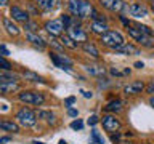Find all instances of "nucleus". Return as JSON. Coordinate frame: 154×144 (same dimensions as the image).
I'll use <instances>...</instances> for the list:
<instances>
[{"label":"nucleus","mask_w":154,"mask_h":144,"mask_svg":"<svg viewBox=\"0 0 154 144\" xmlns=\"http://www.w3.org/2000/svg\"><path fill=\"white\" fill-rule=\"evenodd\" d=\"M116 53H119V55H125V56H132V55H140V50L137 46L133 45V43H128L125 42L122 46H119L117 50H114Z\"/></svg>","instance_id":"nucleus-18"},{"label":"nucleus","mask_w":154,"mask_h":144,"mask_svg":"<svg viewBox=\"0 0 154 144\" xmlns=\"http://www.w3.org/2000/svg\"><path fill=\"white\" fill-rule=\"evenodd\" d=\"M43 29H45V31L50 34L51 37H61L63 32L66 31V27H64V24H63L61 18H58V19H50V21H47L45 24H43Z\"/></svg>","instance_id":"nucleus-8"},{"label":"nucleus","mask_w":154,"mask_h":144,"mask_svg":"<svg viewBox=\"0 0 154 144\" xmlns=\"http://www.w3.org/2000/svg\"><path fill=\"white\" fill-rule=\"evenodd\" d=\"M11 141V138L10 136H5V138H0V144H3V142H10Z\"/></svg>","instance_id":"nucleus-46"},{"label":"nucleus","mask_w":154,"mask_h":144,"mask_svg":"<svg viewBox=\"0 0 154 144\" xmlns=\"http://www.w3.org/2000/svg\"><path fill=\"white\" fill-rule=\"evenodd\" d=\"M149 2H154V0H149Z\"/></svg>","instance_id":"nucleus-54"},{"label":"nucleus","mask_w":154,"mask_h":144,"mask_svg":"<svg viewBox=\"0 0 154 144\" xmlns=\"http://www.w3.org/2000/svg\"><path fill=\"white\" fill-rule=\"evenodd\" d=\"M143 90H146V85H144L143 80H135V82H130L124 86V93L127 96H137L140 94Z\"/></svg>","instance_id":"nucleus-11"},{"label":"nucleus","mask_w":154,"mask_h":144,"mask_svg":"<svg viewBox=\"0 0 154 144\" xmlns=\"http://www.w3.org/2000/svg\"><path fill=\"white\" fill-rule=\"evenodd\" d=\"M109 83H111V82L106 79V77H101V79H98V86H100V88H106Z\"/></svg>","instance_id":"nucleus-37"},{"label":"nucleus","mask_w":154,"mask_h":144,"mask_svg":"<svg viewBox=\"0 0 154 144\" xmlns=\"http://www.w3.org/2000/svg\"><path fill=\"white\" fill-rule=\"evenodd\" d=\"M146 93H148V94H154V79H152L151 83L146 86Z\"/></svg>","instance_id":"nucleus-43"},{"label":"nucleus","mask_w":154,"mask_h":144,"mask_svg":"<svg viewBox=\"0 0 154 144\" xmlns=\"http://www.w3.org/2000/svg\"><path fill=\"white\" fill-rule=\"evenodd\" d=\"M60 42L63 43V46H64V48H69V50H77V48H79V43L72 40V38L67 35V34H63V35L60 37Z\"/></svg>","instance_id":"nucleus-26"},{"label":"nucleus","mask_w":154,"mask_h":144,"mask_svg":"<svg viewBox=\"0 0 154 144\" xmlns=\"http://www.w3.org/2000/svg\"><path fill=\"white\" fill-rule=\"evenodd\" d=\"M100 43L104 45L106 48H111V50H117L119 46H122L125 43L124 35L119 31H114V29H109L104 35L100 37Z\"/></svg>","instance_id":"nucleus-1"},{"label":"nucleus","mask_w":154,"mask_h":144,"mask_svg":"<svg viewBox=\"0 0 154 144\" xmlns=\"http://www.w3.org/2000/svg\"><path fill=\"white\" fill-rule=\"evenodd\" d=\"M37 112H34V110L31 109V107H21L16 112V120H18V123L19 125H23V127H26V128H29V127H34V125L37 123Z\"/></svg>","instance_id":"nucleus-3"},{"label":"nucleus","mask_w":154,"mask_h":144,"mask_svg":"<svg viewBox=\"0 0 154 144\" xmlns=\"http://www.w3.org/2000/svg\"><path fill=\"white\" fill-rule=\"evenodd\" d=\"M98 122H101L98 115H90V117H88V120H87V123H88L90 127H95V125L98 123Z\"/></svg>","instance_id":"nucleus-35"},{"label":"nucleus","mask_w":154,"mask_h":144,"mask_svg":"<svg viewBox=\"0 0 154 144\" xmlns=\"http://www.w3.org/2000/svg\"><path fill=\"white\" fill-rule=\"evenodd\" d=\"M18 99L24 104L31 106H42L45 103V96L40 91H31V90H23L18 93Z\"/></svg>","instance_id":"nucleus-2"},{"label":"nucleus","mask_w":154,"mask_h":144,"mask_svg":"<svg viewBox=\"0 0 154 144\" xmlns=\"http://www.w3.org/2000/svg\"><path fill=\"white\" fill-rule=\"evenodd\" d=\"M11 69V62L5 56H0V70H10Z\"/></svg>","instance_id":"nucleus-32"},{"label":"nucleus","mask_w":154,"mask_h":144,"mask_svg":"<svg viewBox=\"0 0 154 144\" xmlns=\"http://www.w3.org/2000/svg\"><path fill=\"white\" fill-rule=\"evenodd\" d=\"M71 128H72V130H75V131H80V130L84 128V122H82L80 118L72 120V122H71Z\"/></svg>","instance_id":"nucleus-34"},{"label":"nucleus","mask_w":154,"mask_h":144,"mask_svg":"<svg viewBox=\"0 0 154 144\" xmlns=\"http://www.w3.org/2000/svg\"><path fill=\"white\" fill-rule=\"evenodd\" d=\"M8 55H10L8 48L5 46V45H0V56H8Z\"/></svg>","instance_id":"nucleus-42"},{"label":"nucleus","mask_w":154,"mask_h":144,"mask_svg":"<svg viewBox=\"0 0 154 144\" xmlns=\"http://www.w3.org/2000/svg\"><path fill=\"white\" fill-rule=\"evenodd\" d=\"M67 35H69L74 42L77 43H85V42H88V34L85 32V29L80 26V22L79 21H75L72 26L67 29Z\"/></svg>","instance_id":"nucleus-5"},{"label":"nucleus","mask_w":154,"mask_h":144,"mask_svg":"<svg viewBox=\"0 0 154 144\" xmlns=\"http://www.w3.org/2000/svg\"><path fill=\"white\" fill-rule=\"evenodd\" d=\"M74 103H75V98H74V96H69V98H66V99H64V106H66L67 109H69Z\"/></svg>","instance_id":"nucleus-39"},{"label":"nucleus","mask_w":154,"mask_h":144,"mask_svg":"<svg viewBox=\"0 0 154 144\" xmlns=\"http://www.w3.org/2000/svg\"><path fill=\"white\" fill-rule=\"evenodd\" d=\"M3 27H5V31H7L10 35H13V37L19 35V32H21V31H19V27L11 21V19H8V18L3 19Z\"/></svg>","instance_id":"nucleus-23"},{"label":"nucleus","mask_w":154,"mask_h":144,"mask_svg":"<svg viewBox=\"0 0 154 144\" xmlns=\"http://www.w3.org/2000/svg\"><path fill=\"white\" fill-rule=\"evenodd\" d=\"M24 31H26V32H32V34H37L38 24H37L35 21H27L26 24H24Z\"/></svg>","instance_id":"nucleus-29"},{"label":"nucleus","mask_w":154,"mask_h":144,"mask_svg":"<svg viewBox=\"0 0 154 144\" xmlns=\"http://www.w3.org/2000/svg\"><path fill=\"white\" fill-rule=\"evenodd\" d=\"M135 27L138 29L140 32L143 34V35H154V32H152V29H149L148 26H144V24H140V22H132Z\"/></svg>","instance_id":"nucleus-28"},{"label":"nucleus","mask_w":154,"mask_h":144,"mask_svg":"<svg viewBox=\"0 0 154 144\" xmlns=\"http://www.w3.org/2000/svg\"><path fill=\"white\" fill-rule=\"evenodd\" d=\"M67 115H69V117H77V115H79V110L69 107V109H67Z\"/></svg>","instance_id":"nucleus-41"},{"label":"nucleus","mask_w":154,"mask_h":144,"mask_svg":"<svg viewBox=\"0 0 154 144\" xmlns=\"http://www.w3.org/2000/svg\"><path fill=\"white\" fill-rule=\"evenodd\" d=\"M8 3H10V0H0V8L8 7Z\"/></svg>","instance_id":"nucleus-45"},{"label":"nucleus","mask_w":154,"mask_h":144,"mask_svg":"<svg viewBox=\"0 0 154 144\" xmlns=\"http://www.w3.org/2000/svg\"><path fill=\"white\" fill-rule=\"evenodd\" d=\"M23 77L29 82H38V83H45V79L43 77H40L38 74H35V72H31V70H26L23 72Z\"/></svg>","instance_id":"nucleus-27"},{"label":"nucleus","mask_w":154,"mask_h":144,"mask_svg":"<svg viewBox=\"0 0 154 144\" xmlns=\"http://www.w3.org/2000/svg\"><path fill=\"white\" fill-rule=\"evenodd\" d=\"M108 31H109L108 22H96V21H91V24H90V32L95 34V35H98V37L104 35Z\"/></svg>","instance_id":"nucleus-19"},{"label":"nucleus","mask_w":154,"mask_h":144,"mask_svg":"<svg viewBox=\"0 0 154 144\" xmlns=\"http://www.w3.org/2000/svg\"><path fill=\"white\" fill-rule=\"evenodd\" d=\"M135 67H137V69H143V67H144V64H143L141 61H137V62H135Z\"/></svg>","instance_id":"nucleus-47"},{"label":"nucleus","mask_w":154,"mask_h":144,"mask_svg":"<svg viewBox=\"0 0 154 144\" xmlns=\"http://www.w3.org/2000/svg\"><path fill=\"white\" fill-rule=\"evenodd\" d=\"M85 70H87V74H90L91 77H98V79L104 77V74H106V67L104 66H100V64L85 66Z\"/></svg>","instance_id":"nucleus-20"},{"label":"nucleus","mask_w":154,"mask_h":144,"mask_svg":"<svg viewBox=\"0 0 154 144\" xmlns=\"http://www.w3.org/2000/svg\"><path fill=\"white\" fill-rule=\"evenodd\" d=\"M80 7H82V0H67V11L74 18H79Z\"/></svg>","instance_id":"nucleus-22"},{"label":"nucleus","mask_w":154,"mask_h":144,"mask_svg":"<svg viewBox=\"0 0 154 144\" xmlns=\"http://www.w3.org/2000/svg\"><path fill=\"white\" fill-rule=\"evenodd\" d=\"M26 38H27V42L31 43L32 46H35L38 48V50H45L47 45H48V42H45L43 38L38 35V34H32V32H26Z\"/></svg>","instance_id":"nucleus-14"},{"label":"nucleus","mask_w":154,"mask_h":144,"mask_svg":"<svg viewBox=\"0 0 154 144\" xmlns=\"http://www.w3.org/2000/svg\"><path fill=\"white\" fill-rule=\"evenodd\" d=\"M137 43L143 48H148V50H152L154 48V35H141L137 40Z\"/></svg>","instance_id":"nucleus-25"},{"label":"nucleus","mask_w":154,"mask_h":144,"mask_svg":"<svg viewBox=\"0 0 154 144\" xmlns=\"http://www.w3.org/2000/svg\"><path fill=\"white\" fill-rule=\"evenodd\" d=\"M149 106H151V107L154 109V94L149 96Z\"/></svg>","instance_id":"nucleus-48"},{"label":"nucleus","mask_w":154,"mask_h":144,"mask_svg":"<svg viewBox=\"0 0 154 144\" xmlns=\"http://www.w3.org/2000/svg\"><path fill=\"white\" fill-rule=\"evenodd\" d=\"M80 93L84 94V98H87V99H88V98H91V96H93V93H91V91H84V90H80Z\"/></svg>","instance_id":"nucleus-44"},{"label":"nucleus","mask_w":154,"mask_h":144,"mask_svg":"<svg viewBox=\"0 0 154 144\" xmlns=\"http://www.w3.org/2000/svg\"><path fill=\"white\" fill-rule=\"evenodd\" d=\"M48 43H50V45L55 48V51H58V53H64V51H63V50H64V46H63V43H61L60 40H56V37H51Z\"/></svg>","instance_id":"nucleus-30"},{"label":"nucleus","mask_w":154,"mask_h":144,"mask_svg":"<svg viewBox=\"0 0 154 144\" xmlns=\"http://www.w3.org/2000/svg\"><path fill=\"white\" fill-rule=\"evenodd\" d=\"M60 144H67V142L64 141V139H61V141H60Z\"/></svg>","instance_id":"nucleus-51"},{"label":"nucleus","mask_w":154,"mask_h":144,"mask_svg":"<svg viewBox=\"0 0 154 144\" xmlns=\"http://www.w3.org/2000/svg\"><path fill=\"white\" fill-rule=\"evenodd\" d=\"M14 91H19V82L0 74V94H10Z\"/></svg>","instance_id":"nucleus-10"},{"label":"nucleus","mask_w":154,"mask_h":144,"mask_svg":"<svg viewBox=\"0 0 154 144\" xmlns=\"http://www.w3.org/2000/svg\"><path fill=\"white\" fill-rule=\"evenodd\" d=\"M95 13V7L91 5L88 0H82V7H80V13H79V18L80 21H84V19H90L91 14Z\"/></svg>","instance_id":"nucleus-15"},{"label":"nucleus","mask_w":154,"mask_h":144,"mask_svg":"<svg viewBox=\"0 0 154 144\" xmlns=\"http://www.w3.org/2000/svg\"><path fill=\"white\" fill-rule=\"evenodd\" d=\"M122 72H124V75H130V72H132V70H130L128 67H125V69H124Z\"/></svg>","instance_id":"nucleus-49"},{"label":"nucleus","mask_w":154,"mask_h":144,"mask_svg":"<svg viewBox=\"0 0 154 144\" xmlns=\"http://www.w3.org/2000/svg\"><path fill=\"white\" fill-rule=\"evenodd\" d=\"M98 2L104 10H108L111 13H117V14H124L128 7V3H125L124 0H98Z\"/></svg>","instance_id":"nucleus-6"},{"label":"nucleus","mask_w":154,"mask_h":144,"mask_svg":"<svg viewBox=\"0 0 154 144\" xmlns=\"http://www.w3.org/2000/svg\"><path fill=\"white\" fill-rule=\"evenodd\" d=\"M32 144H43V142H38V141H32Z\"/></svg>","instance_id":"nucleus-52"},{"label":"nucleus","mask_w":154,"mask_h":144,"mask_svg":"<svg viewBox=\"0 0 154 144\" xmlns=\"http://www.w3.org/2000/svg\"><path fill=\"white\" fill-rule=\"evenodd\" d=\"M35 5L43 11H53L63 5V0H35Z\"/></svg>","instance_id":"nucleus-13"},{"label":"nucleus","mask_w":154,"mask_h":144,"mask_svg":"<svg viewBox=\"0 0 154 144\" xmlns=\"http://www.w3.org/2000/svg\"><path fill=\"white\" fill-rule=\"evenodd\" d=\"M149 8H151L152 11H154V2H151V5H149Z\"/></svg>","instance_id":"nucleus-50"},{"label":"nucleus","mask_w":154,"mask_h":144,"mask_svg":"<svg viewBox=\"0 0 154 144\" xmlns=\"http://www.w3.org/2000/svg\"><path fill=\"white\" fill-rule=\"evenodd\" d=\"M125 13L130 14V16H133V18H137V19L138 18H146V16H149V8L141 2H132L127 7V11Z\"/></svg>","instance_id":"nucleus-9"},{"label":"nucleus","mask_w":154,"mask_h":144,"mask_svg":"<svg viewBox=\"0 0 154 144\" xmlns=\"http://www.w3.org/2000/svg\"><path fill=\"white\" fill-rule=\"evenodd\" d=\"M50 59L51 62L55 64L56 67H60L61 70H66V72H72V64L74 61L71 59L66 53H58V51H50Z\"/></svg>","instance_id":"nucleus-4"},{"label":"nucleus","mask_w":154,"mask_h":144,"mask_svg":"<svg viewBox=\"0 0 154 144\" xmlns=\"http://www.w3.org/2000/svg\"><path fill=\"white\" fill-rule=\"evenodd\" d=\"M91 21H96V22H108V19H106V16H103L101 13H98L95 10V13L91 14Z\"/></svg>","instance_id":"nucleus-33"},{"label":"nucleus","mask_w":154,"mask_h":144,"mask_svg":"<svg viewBox=\"0 0 154 144\" xmlns=\"http://www.w3.org/2000/svg\"><path fill=\"white\" fill-rule=\"evenodd\" d=\"M101 125H103L104 131H108L109 134L119 131L120 127H122L120 120L116 117L114 114H106V115H103V117H101Z\"/></svg>","instance_id":"nucleus-7"},{"label":"nucleus","mask_w":154,"mask_h":144,"mask_svg":"<svg viewBox=\"0 0 154 144\" xmlns=\"http://www.w3.org/2000/svg\"><path fill=\"white\" fill-rule=\"evenodd\" d=\"M119 19H120V22H122L125 27H128L130 24H132V21H130V19H127V18L124 16V14H119Z\"/></svg>","instance_id":"nucleus-40"},{"label":"nucleus","mask_w":154,"mask_h":144,"mask_svg":"<svg viewBox=\"0 0 154 144\" xmlns=\"http://www.w3.org/2000/svg\"><path fill=\"white\" fill-rule=\"evenodd\" d=\"M120 138H122V134H120L119 131H116V133H111V141H112V142L119 144V142H120Z\"/></svg>","instance_id":"nucleus-36"},{"label":"nucleus","mask_w":154,"mask_h":144,"mask_svg":"<svg viewBox=\"0 0 154 144\" xmlns=\"http://www.w3.org/2000/svg\"><path fill=\"white\" fill-rule=\"evenodd\" d=\"M10 14H11L13 19H14V21H18V22L26 24L27 21H31V19H29V13L26 11V10H23V8L16 7V5L10 8Z\"/></svg>","instance_id":"nucleus-12"},{"label":"nucleus","mask_w":154,"mask_h":144,"mask_svg":"<svg viewBox=\"0 0 154 144\" xmlns=\"http://www.w3.org/2000/svg\"><path fill=\"white\" fill-rule=\"evenodd\" d=\"M144 144H152V142H144Z\"/></svg>","instance_id":"nucleus-53"},{"label":"nucleus","mask_w":154,"mask_h":144,"mask_svg":"<svg viewBox=\"0 0 154 144\" xmlns=\"http://www.w3.org/2000/svg\"><path fill=\"white\" fill-rule=\"evenodd\" d=\"M109 74L114 75V77H124V72L119 70V69H116V67H111V69H109Z\"/></svg>","instance_id":"nucleus-38"},{"label":"nucleus","mask_w":154,"mask_h":144,"mask_svg":"<svg viewBox=\"0 0 154 144\" xmlns=\"http://www.w3.org/2000/svg\"><path fill=\"white\" fill-rule=\"evenodd\" d=\"M37 117L38 118H43L48 125H55L56 123V117L51 110H37Z\"/></svg>","instance_id":"nucleus-24"},{"label":"nucleus","mask_w":154,"mask_h":144,"mask_svg":"<svg viewBox=\"0 0 154 144\" xmlns=\"http://www.w3.org/2000/svg\"><path fill=\"white\" fill-rule=\"evenodd\" d=\"M82 51L85 53V55H88L91 56L93 59H100V50L96 48V45L93 42H85V43H82Z\"/></svg>","instance_id":"nucleus-17"},{"label":"nucleus","mask_w":154,"mask_h":144,"mask_svg":"<svg viewBox=\"0 0 154 144\" xmlns=\"http://www.w3.org/2000/svg\"><path fill=\"white\" fill-rule=\"evenodd\" d=\"M0 130L13 133V134H18L19 133V125L16 122H13V120H0Z\"/></svg>","instance_id":"nucleus-21"},{"label":"nucleus","mask_w":154,"mask_h":144,"mask_svg":"<svg viewBox=\"0 0 154 144\" xmlns=\"http://www.w3.org/2000/svg\"><path fill=\"white\" fill-rule=\"evenodd\" d=\"M122 109H124V104H122V101L120 99H111L108 104L104 106V112L106 114H119V112H122Z\"/></svg>","instance_id":"nucleus-16"},{"label":"nucleus","mask_w":154,"mask_h":144,"mask_svg":"<svg viewBox=\"0 0 154 144\" xmlns=\"http://www.w3.org/2000/svg\"><path fill=\"white\" fill-rule=\"evenodd\" d=\"M91 141H93L95 144H104V139H103V136L100 134V131H96V130L93 128L91 130Z\"/></svg>","instance_id":"nucleus-31"}]
</instances>
